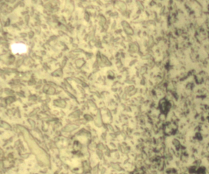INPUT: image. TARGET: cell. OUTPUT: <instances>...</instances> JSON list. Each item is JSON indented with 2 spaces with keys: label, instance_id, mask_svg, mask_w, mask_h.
Here are the masks:
<instances>
[{
  "label": "cell",
  "instance_id": "obj_1",
  "mask_svg": "<svg viewBox=\"0 0 209 174\" xmlns=\"http://www.w3.org/2000/svg\"><path fill=\"white\" fill-rule=\"evenodd\" d=\"M28 142L30 146L32 151L36 155L39 161L43 162L44 164L48 165L49 160L48 158V155L46 152L39 148V147H38L34 141H31L30 140L28 141Z\"/></svg>",
  "mask_w": 209,
  "mask_h": 174
},
{
  "label": "cell",
  "instance_id": "obj_2",
  "mask_svg": "<svg viewBox=\"0 0 209 174\" xmlns=\"http://www.w3.org/2000/svg\"><path fill=\"white\" fill-rule=\"evenodd\" d=\"M12 51L14 53H24L26 51V47L25 45L21 44L14 45L12 47Z\"/></svg>",
  "mask_w": 209,
  "mask_h": 174
}]
</instances>
